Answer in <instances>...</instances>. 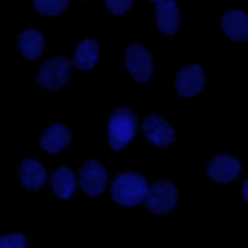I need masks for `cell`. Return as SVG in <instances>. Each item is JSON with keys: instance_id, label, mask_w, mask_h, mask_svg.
Instances as JSON below:
<instances>
[{"instance_id": "cell-1", "label": "cell", "mask_w": 248, "mask_h": 248, "mask_svg": "<svg viewBox=\"0 0 248 248\" xmlns=\"http://www.w3.org/2000/svg\"><path fill=\"white\" fill-rule=\"evenodd\" d=\"M147 192H149V186L145 178L136 172L118 174L110 188L112 200L120 205H138L140 202H145Z\"/></svg>"}, {"instance_id": "cell-2", "label": "cell", "mask_w": 248, "mask_h": 248, "mask_svg": "<svg viewBox=\"0 0 248 248\" xmlns=\"http://www.w3.org/2000/svg\"><path fill=\"white\" fill-rule=\"evenodd\" d=\"M138 130V118L128 108H114L108 116V143L112 149H122L128 145Z\"/></svg>"}, {"instance_id": "cell-3", "label": "cell", "mask_w": 248, "mask_h": 248, "mask_svg": "<svg viewBox=\"0 0 248 248\" xmlns=\"http://www.w3.org/2000/svg\"><path fill=\"white\" fill-rule=\"evenodd\" d=\"M70 74H72L70 62L62 56H54L46 60L37 72V83L45 89H58L70 79Z\"/></svg>"}, {"instance_id": "cell-4", "label": "cell", "mask_w": 248, "mask_h": 248, "mask_svg": "<svg viewBox=\"0 0 248 248\" xmlns=\"http://www.w3.org/2000/svg\"><path fill=\"white\" fill-rule=\"evenodd\" d=\"M124 60H126V68L130 70V74L134 76V79L138 81H147L151 78V72H153V58L151 54L145 50L143 45H130L126 46V52H124Z\"/></svg>"}, {"instance_id": "cell-5", "label": "cell", "mask_w": 248, "mask_h": 248, "mask_svg": "<svg viewBox=\"0 0 248 248\" xmlns=\"http://www.w3.org/2000/svg\"><path fill=\"white\" fill-rule=\"evenodd\" d=\"M176 198H178L176 188L170 182L159 180L153 186H149V192H147V198H145V205L153 213H167V211H170L174 207Z\"/></svg>"}, {"instance_id": "cell-6", "label": "cell", "mask_w": 248, "mask_h": 248, "mask_svg": "<svg viewBox=\"0 0 248 248\" xmlns=\"http://www.w3.org/2000/svg\"><path fill=\"white\" fill-rule=\"evenodd\" d=\"M79 184H81V188L89 196H97L107 186V170L95 159L85 161L83 167H81V170H79Z\"/></svg>"}, {"instance_id": "cell-7", "label": "cell", "mask_w": 248, "mask_h": 248, "mask_svg": "<svg viewBox=\"0 0 248 248\" xmlns=\"http://www.w3.org/2000/svg\"><path fill=\"white\" fill-rule=\"evenodd\" d=\"M141 128H143L145 138H147L151 143L159 145V147H165V145H169V143L174 140V132H172L170 124H169L165 118L157 116V114L147 116V118L143 120V124H141Z\"/></svg>"}, {"instance_id": "cell-8", "label": "cell", "mask_w": 248, "mask_h": 248, "mask_svg": "<svg viewBox=\"0 0 248 248\" xmlns=\"http://www.w3.org/2000/svg\"><path fill=\"white\" fill-rule=\"evenodd\" d=\"M203 87V72L198 64L184 66L176 76V91L182 97H192Z\"/></svg>"}, {"instance_id": "cell-9", "label": "cell", "mask_w": 248, "mask_h": 248, "mask_svg": "<svg viewBox=\"0 0 248 248\" xmlns=\"http://www.w3.org/2000/svg\"><path fill=\"white\" fill-rule=\"evenodd\" d=\"M240 172V163L231 155H215L207 165V174L215 182H229Z\"/></svg>"}, {"instance_id": "cell-10", "label": "cell", "mask_w": 248, "mask_h": 248, "mask_svg": "<svg viewBox=\"0 0 248 248\" xmlns=\"http://www.w3.org/2000/svg\"><path fill=\"white\" fill-rule=\"evenodd\" d=\"M155 10H157V25L159 31L165 35H172L178 29V8L172 0H153Z\"/></svg>"}, {"instance_id": "cell-11", "label": "cell", "mask_w": 248, "mask_h": 248, "mask_svg": "<svg viewBox=\"0 0 248 248\" xmlns=\"http://www.w3.org/2000/svg\"><path fill=\"white\" fill-rule=\"evenodd\" d=\"M223 31L227 33V37L234 39V41H246L248 39V16L244 12L232 10L227 12L221 19Z\"/></svg>"}, {"instance_id": "cell-12", "label": "cell", "mask_w": 248, "mask_h": 248, "mask_svg": "<svg viewBox=\"0 0 248 248\" xmlns=\"http://www.w3.org/2000/svg\"><path fill=\"white\" fill-rule=\"evenodd\" d=\"M70 141V130L62 124L48 126L41 136V147L48 153H58L62 147H66Z\"/></svg>"}, {"instance_id": "cell-13", "label": "cell", "mask_w": 248, "mask_h": 248, "mask_svg": "<svg viewBox=\"0 0 248 248\" xmlns=\"http://www.w3.org/2000/svg\"><path fill=\"white\" fill-rule=\"evenodd\" d=\"M19 180L27 190H37L45 182V169L35 159H25L19 165Z\"/></svg>"}, {"instance_id": "cell-14", "label": "cell", "mask_w": 248, "mask_h": 248, "mask_svg": "<svg viewBox=\"0 0 248 248\" xmlns=\"http://www.w3.org/2000/svg\"><path fill=\"white\" fill-rule=\"evenodd\" d=\"M99 58V45L93 39H85L74 50V66L79 70H91Z\"/></svg>"}, {"instance_id": "cell-15", "label": "cell", "mask_w": 248, "mask_h": 248, "mask_svg": "<svg viewBox=\"0 0 248 248\" xmlns=\"http://www.w3.org/2000/svg\"><path fill=\"white\" fill-rule=\"evenodd\" d=\"M50 186H52V190H54V194H56L58 198L68 200V198L74 194V190H76V176L72 174L70 169L60 167V169H56V170L52 172V176H50Z\"/></svg>"}, {"instance_id": "cell-16", "label": "cell", "mask_w": 248, "mask_h": 248, "mask_svg": "<svg viewBox=\"0 0 248 248\" xmlns=\"http://www.w3.org/2000/svg\"><path fill=\"white\" fill-rule=\"evenodd\" d=\"M19 50H21V54L25 56V58H29V60H37L39 56H41V52H43V43H45V39H43V35L41 33H37L35 29H25V31H21L19 33Z\"/></svg>"}, {"instance_id": "cell-17", "label": "cell", "mask_w": 248, "mask_h": 248, "mask_svg": "<svg viewBox=\"0 0 248 248\" xmlns=\"http://www.w3.org/2000/svg\"><path fill=\"white\" fill-rule=\"evenodd\" d=\"M33 6L43 16H58L68 6V0H35Z\"/></svg>"}, {"instance_id": "cell-18", "label": "cell", "mask_w": 248, "mask_h": 248, "mask_svg": "<svg viewBox=\"0 0 248 248\" xmlns=\"http://www.w3.org/2000/svg\"><path fill=\"white\" fill-rule=\"evenodd\" d=\"M25 246H27V238L19 232L0 236V248H25Z\"/></svg>"}, {"instance_id": "cell-19", "label": "cell", "mask_w": 248, "mask_h": 248, "mask_svg": "<svg viewBox=\"0 0 248 248\" xmlns=\"http://www.w3.org/2000/svg\"><path fill=\"white\" fill-rule=\"evenodd\" d=\"M105 6H107L114 16H120V14H124V12L132 6V2H130V0H107Z\"/></svg>"}, {"instance_id": "cell-20", "label": "cell", "mask_w": 248, "mask_h": 248, "mask_svg": "<svg viewBox=\"0 0 248 248\" xmlns=\"http://www.w3.org/2000/svg\"><path fill=\"white\" fill-rule=\"evenodd\" d=\"M242 196L248 202V180H244V184H242Z\"/></svg>"}]
</instances>
